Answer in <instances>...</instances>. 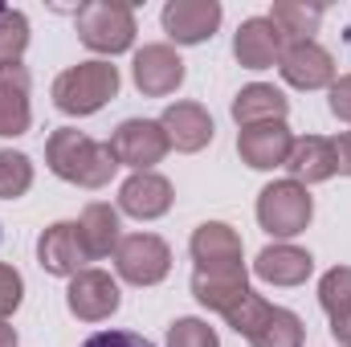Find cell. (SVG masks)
Instances as JSON below:
<instances>
[{
  "label": "cell",
  "mask_w": 351,
  "mask_h": 347,
  "mask_svg": "<svg viewBox=\"0 0 351 347\" xmlns=\"http://www.w3.org/2000/svg\"><path fill=\"white\" fill-rule=\"evenodd\" d=\"M45 164L49 172L74 188H106L110 176L119 172V160L110 152V143H98L90 139L86 131L78 127H58L49 139H45Z\"/></svg>",
  "instance_id": "1"
},
{
  "label": "cell",
  "mask_w": 351,
  "mask_h": 347,
  "mask_svg": "<svg viewBox=\"0 0 351 347\" xmlns=\"http://www.w3.org/2000/svg\"><path fill=\"white\" fill-rule=\"evenodd\" d=\"M114 94H119V66H110L106 58L78 62L53 78V106L70 119L98 115Z\"/></svg>",
  "instance_id": "2"
},
{
  "label": "cell",
  "mask_w": 351,
  "mask_h": 347,
  "mask_svg": "<svg viewBox=\"0 0 351 347\" xmlns=\"http://www.w3.org/2000/svg\"><path fill=\"white\" fill-rule=\"evenodd\" d=\"M225 323L237 335H245L250 347H302V339H306L302 319L286 307L265 302L262 294H250L241 307H233L225 315Z\"/></svg>",
  "instance_id": "3"
},
{
  "label": "cell",
  "mask_w": 351,
  "mask_h": 347,
  "mask_svg": "<svg viewBox=\"0 0 351 347\" xmlns=\"http://www.w3.org/2000/svg\"><path fill=\"white\" fill-rule=\"evenodd\" d=\"M78 25V41L102 53V58H114V53H127L135 45V8L127 0H86L74 16Z\"/></svg>",
  "instance_id": "4"
},
{
  "label": "cell",
  "mask_w": 351,
  "mask_h": 347,
  "mask_svg": "<svg viewBox=\"0 0 351 347\" xmlns=\"http://www.w3.org/2000/svg\"><path fill=\"white\" fill-rule=\"evenodd\" d=\"M311 217H315V196L302 184H294L290 176L265 184L258 192V225L278 241H290V237L306 233Z\"/></svg>",
  "instance_id": "5"
},
{
  "label": "cell",
  "mask_w": 351,
  "mask_h": 347,
  "mask_svg": "<svg viewBox=\"0 0 351 347\" xmlns=\"http://www.w3.org/2000/svg\"><path fill=\"white\" fill-rule=\"evenodd\" d=\"M106 143H110L119 168H131V172H156V164L172 152L160 119H123Z\"/></svg>",
  "instance_id": "6"
},
{
  "label": "cell",
  "mask_w": 351,
  "mask_h": 347,
  "mask_svg": "<svg viewBox=\"0 0 351 347\" xmlns=\"http://www.w3.org/2000/svg\"><path fill=\"white\" fill-rule=\"evenodd\" d=\"M172 270V250L160 233H127L114 250V274L131 286H160Z\"/></svg>",
  "instance_id": "7"
},
{
  "label": "cell",
  "mask_w": 351,
  "mask_h": 347,
  "mask_svg": "<svg viewBox=\"0 0 351 347\" xmlns=\"http://www.w3.org/2000/svg\"><path fill=\"white\" fill-rule=\"evenodd\" d=\"M225 8L221 0H168L160 12V25L172 45H204L221 29Z\"/></svg>",
  "instance_id": "8"
},
{
  "label": "cell",
  "mask_w": 351,
  "mask_h": 347,
  "mask_svg": "<svg viewBox=\"0 0 351 347\" xmlns=\"http://www.w3.org/2000/svg\"><path fill=\"white\" fill-rule=\"evenodd\" d=\"M119 302H123L119 278H110L106 270H94V265H86L82 274H74L70 286H66V307H70V315L82 319V323H102V319H110V315L119 311Z\"/></svg>",
  "instance_id": "9"
},
{
  "label": "cell",
  "mask_w": 351,
  "mask_h": 347,
  "mask_svg": "<svg viewBox=\"0 0 351 347\" xmlns=\"http://www.w3.org/2000/svg\"><path fill=\"white\" fill-rule=\"evenodd\" d=\"M184 58L176 53L168 41H156V45H143L135 49L131 58V78H135V90L147 94V98H168L184 86Z\"/></svg>",
  "instance_id": "10"
},
{
  "label": "cell",
  "mask_w": 351,
  "mask_h": 347,
  "mask_svg": "<svg viewBox=\"0 0 351 347\" xmlns=\"http://www.w3.org/2000/svg\"><path fill=\"white\" fill-rule=\"evenodd\" d=\"M250 270L245 265H229V270H192V298L204 311H217L221 319L241 307L250 298Z\"/></svg>",
  "instance_id": "11"
},
{
  "label": "cell",
  "mask_w": 351,
  "mask_h": 347,
  "mask_svg": "<svg viewBox=\"0 0 351 347\" xmlns=\"http://www.w3.org/2000/svg\"><path fill=\"white\" fill-rule=\"evenodd\" d=\"M278 74H282L286 86H294V90H323L335 82V58L319 41H298V45L282 49Z\"/></svg>",
  "instance_id": "12"
},
{
  "label": "cell",
  "mask_w": 351,
  "mask_h": 347,
  "mask_svg": "<svg viewBox=\"0 0 351 347\" xmlns=\"http://www.w3.org/2000/svg\"><path fill=\"white\" fill-rule=\"evenodd\" d=\"M172 180L160 172H131L119 188V213H127L135 221H160L164 213H172Z\"/></svg>",
  "instance_id": "13"
},
{
  "label": "cell",
  "mask_w": 351,
  "mask_h": 347,
  "mask_svg": "<svg viewBox=\"0 0 351 347\" xmlns=\"http://www.w3.org/2000/svg\"><path fill=\"white\" fill-rule=\"evenodd\" d=\"M294 147V131L286 123H258V127H241L237 135V156L241 164H250L254 172H274L286 168Z\"/></svg>",
  "instance_id": "14"
},
{
  "label": "cell",
  "mask_w": 351,
  "mask_h": 347,
  "mask_svg": "<svg viewBox=\"0 0 351 347\" xmlns=\"http://www.w3.org/2000/svg\"><path fill=\"white\" fill-rule=\"evenodd\" d=\"M37 261L45 274L53 278H74L86 270V246H82V233H78V221H58L49 225L41 237H37Z\"/></svg>",
  "instance_id": "15"
},
{
  "label": "cell",
  "mask_w": 351,
  "mask_h": 347,
  "mask_svg": "<svg viewBox=\"0 0 351 347\" xmlns=\"http://www.w3.org/2000/svg\"><path fill=\"white\" fill-rule=\"evenodd\" d=\"M160 127H164L168 143H172L176 152H184V156L204 152V147L213 143V135H217L213 115H208L200 102H188V98H180V102H172V106H164Z\"/></svg>",
  "instance_id": "16"
},
{
  "label": "cell",
  "mask_w": 351,
  "mask_h": 347,
  "mask_svg": "<svg viewBox=\"0 0 351 347\" xmlns=\"http://www.w3.org/2000/svg\"><path fill=\"white\" fill-rule=\"evenodd\" d=\"M188 254L196 261V270H229V265H245V246L241 233L225 221H204L192 229Z\"/></svg>",
  "instance_id": "17"
},
{
  "label": "cell",
  "mask_w": 351,
  "mask_h": 347,
  "mask_svg": "<svg viewBox=\"0 0 351 347\" xmlns=\"http://www.w3.org/2000/svg\"><path fill=\"white\" fill-rule=\"evenodd\" d=\"M282 49V33L269 25V16H245L233 33V58L245 70H274Z\"/></svg>",
  "instance_id": "18"
},
{
  "label": "cell",
  "mask_w": 351,
  "mask_h": 347,
  "mask_svg": "<svg viewBox=\"0 0 351 347\" xmlns=\"http://www.w3.org/2000/svg\"><path fill=\"white\" fill-rule=\"evenodd\" d=\"M286 172H290L294 184H302V188L339 176V164H335V139H327V135H294Z\"/></svg>",
  "instance_id": "19"
},
{
  "label": "cell",
  "mask_w": 351,
  "mask_h": 347,
  "mask_svg": "<svg viewBox=\"0 0 351 347\" xmlns=\"http://www.w3.org/2000/svg\"><path fill=\"white\" fill-rule=\"evenodd\" d=\"M29 127H33L29 70L25 66H0V139H16Z\"/></svg>",
  "instance_id": "20"
},
{
  "label": "cell",
  "mask_w": 351,
  "mask_h": 347,
  "mask_svg": "<svg viewBox=\"0 0 351 347\" xmlns=\"http://www.w3.org/2000/svg\"><path fill=\"white\" fill-rule=\"evenodd\" d=\"M254 274L262 278L265 286H302L311 274H315V258L290 241H274L265 246L258 261H254Z\"/></svg>",
  "instance_id": "21"
},
{
  "label": "cell",
  "mask_w": 351,
  "mask_h": 347,
  "mask_svg": "<svg viewBox=\"0 0 351 347\" xmlns=\"http://www.w3.org/2000/svg\"><path fill=\"white\" fill-rule=\"evenodd\" d=\"M78 233H82V246H86L90 261L114 258V250H119V241H123L119 208H114V204H102V200L86 204L82 217H78Z\"/></svg>",
  "instance_id": "22"
},
{
  "label": "cell",
  "mask_w": 351,
  "mask_h": 347,
  "mask_svg": "<svg viewBox=\"0 0 351 347\" xmlns=\"http://www.w3.org/2000/svg\"><path fill=\"white\" fill-rule=\"evenodd\" d=\"M290 115V98L269 82H250L237 90L233 98V119L237 127H258V123H286Z\"/></svg>",
  "instance_id": "23"
},
{
  "label": "cell",
  "mask_w": 351,
  "mask_h": 347,
  "mask_svg": "<svg viewBox=\"0 0 351 347\" xmlns=\"http://www.w3.org/2000/svg\"><path fill=\"white\" fill-rule=\"evenodd\" d=\"M269 25L282 33V45H298V41H315L319 25H323V4H306V0H278L269 8Z\"/></svg>",
  "instance_id": "24"
},
{
  "label": "cell",
  "mask_w": 351,
  "mask_h": 347,
  "mask_svg": "<svg viewBox=\"0 0 351 347\" xmlns=\"http://www.w3.org/2000/svg\"><path fill=\"white\" fill-rule=\"evenodd\" d=\"M29 49V16L21 8L0 4V66H21Z\"/></svg>",
  "instance_id": "25"
},
{
  "label": "cell",
  "mask_w": 351,
  "mask_h": 347,
  "mask_svg": "<svg viewBox=\"0 0 351 347\" xmlns=\"http://www.w3.org/2000/svg\"><path fill=\"white\" fill-rule=\"evenodd\" d=\"M33 188V160L25 152H0V200H21Z\"/></svg>",
  "instance_id": "26"
},
{
  "label": "cell",
  "mask_w": 351,
  "mask_h": 347,
  "mask_svg": "<svg viewBox=\"0 0 351 347\" xmlns=\"http://www.w3.org/2000/svg\"><path fill=\"white\" fill-rule=\"evenodd\" d=\"M319 307L331 319L351 311V265H335L319 278Z\"/></svg>",
  "instance_id": "27"
},
{
  "label": "cell",
  "mask_w": 351,
  "mask_h": 347,
  "mask_svg": "<svg viewBox=\"0 0 351 347\" xmlns=\"http://www.w3.org/2000/svg\"><path fill=\"white\" fill-rule=\"evenodd\" d=\"M168 347H221V339L204 319L188 315V319H176L168 327Z\"/></svg>",
  "instance_id": "28"
},
{
  "label": "cell",
  "mask_w": 351,
  "mask_h": 347,
  "mask_svg": "<svg viewBox=\"0 0 351 347\" xmlns=\"http://www.w3.org/2000/svg\"><path fill=\"white\" fill-rule=\"evenodd\" d=\"M21 302H25V278L16 265L0 261V323H8V315H16Z\"/></svg>",
  "instance_id": "29"
},
{
  "label": "cell",
  "mask_w": 351,
  "mask_h": 347,
  "mask_svg": "<svg viewBox=\"0 0 351 347\" xmlns=\"http://www.w3.org/2000/svg\"><path fill=\"white\" fill-rule=\"evenodd\" d=\"M327 106H331V115H335L339 123H351V74L335 78V82L327 86Z\"/></svg>",
  "instance_id": "30"
},
{
  "label": "cell",
  "mask_w": 351,
  "mask_h": 347,
  "mask_svg": "<svg viewBox=\"0 0 351 347\" xmlns=\"http://www.w3.org/2000/svg\"><path fill=\"white\" fill-rule=\"evenodd\" d=\"M82 347H156V344L143 339V335H135V331H98Z\"/></svg>",
  "instance_id": "31"
},
{
  "label": "cell",
  "mask_w": 351,
  "mask_h": 347,
  "mask_svg": "<svg viewBox=\"0 0 351 347\" xmlns=\"http://www.w3.org/2000/svg\"><path fill=\"white\" fill-rule=\"evenodd\" d=\"M331 339H335L339 347H351V311L331 319Z\"/></svg>",
  "instance_id": "32"
},
{
  "label": "cell",
  "mask_w": 351,
  "mask_h": 347,
  "mask_svg": "<svg viewBox=\"0 0 351 347\" xmlns=\"http://www.w3.org/2000/svg\"><path fill=\"white\" fill-rule=\"evenodd\" d=\"M335 164H339V176H351V131L335 139Z\"/></svg>",
  "instance_id": "33"
},
{
  "label": "cell",
  "mask_w": 351,
  "mask_h": 347,
  "mask_svg": "<svg viewBox=\"0 0 351 347\" xmlns=\"http://www.w3.org/2000/svg\"><path fill=\"white\" fill-rule=\"evenodd\" d=\"M0 347H21V339H16V327H12V323H0Z\"/></svg>",
  "instance_id": "34"
}]
</instances>
